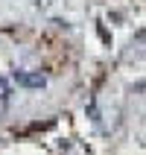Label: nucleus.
<instances>
[{
    "label": "nucleus",
    "instance_id": "f257e3e1",
    "mask_svg": "<svg viewBox=\"0 0 146 155\" xmlns=\"http://www.w3.org/2000/svg\"><path fill=\"white\" fill-rule=\"evenodd\" d=\"M15 82L21 88H29V91H41L47 85V76L44 73H35V70H15Z\"/></svg>",
    "mask_w": 146,
    "mask_h": 155
},
{
    "label": "nucleus",
    "instance_id": "f03ea898",
    "mask_svg": "<svg viewBox=\"0 0 146 155\" xmlns=\"http://www.w3.org/2000/svg\"><path fill=\"white\" fill-rule=\"evenodd\" d=\"M12 94H15L12 82H9L6 76H0V114H3L9 105H12Z\"/></svg>",
    "mask_w": 146,
    "mask_h": 155
}]
</instances>
